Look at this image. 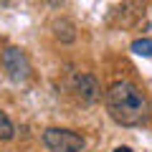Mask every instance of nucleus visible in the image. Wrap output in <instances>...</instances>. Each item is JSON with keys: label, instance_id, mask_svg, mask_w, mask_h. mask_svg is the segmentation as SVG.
I'll return each instance as SVG.
<instances>
[{"label": "nucleus", "instance_id": "obj_2", "mask_svg": "<svg viewBox=\"0 0 152 152\" xmlns=\"http://www.w3.org/2000/svg\"><path fill=\"white\" fill-rule=\"evenodd\" d=\"M43 145L51 152H86V140L81 134L58 127H48L43 132Z\"/></svg>", "mask_w": 152, "mask_h": 152}, {"label": "nucleus", "instance_id": "obj_7", "mask_svg": "<svg viewBox=\"0 0 152 152\" xmlns=\"http://www.w3.org/2000/svg\"><path fill=\"white\" fill-rule=\"evenodd\" d=\"M132 51L137 56H152V38H137V41H132Z\"/></svg>", "mask_w": 152, "mask_h": 152}, {"label": "nucleus", "instance_id": "obj_4", "mask_svg": "<svg viewBox=\"0 0 152 152\" xmlns=\"http://www.w3.org/2000/svg\"><path fill=\"white\" fill-rule=\"evenodd\" d=\"M74 89L79 94V99L86 104H94L99 96H102V89H99V81L91 74H76L74 76Z\"/></svg>", "mask_w": 152, "mask_h": 152}, {"label": "nucleus", "instance_id": "obj_3", "mask_svg": "<svg viewBox=\"0 0 152 152\" xmlns=\"http://www.w3.org/2000/svg\"><path fill=\"white\" fill-rule=\"evenodd\" d=\"M0 64H3V71L8 74L10 81H26L28 76H31V61H28L26 51L15 48V46H10V48L3 51Z\"/></svg>", "mask_w": 152, "mask_h": 152}, {"label": "nucleus", "instance_id": "obj_6", "mask_svg": "<svg viewBox=\"0 0 152 152\" xmlns=\"http://www.w3.org/2000/svg\"><path fill=\"white\" fill-rule=\"evenodd\" d=\"M13 134H15V127H13L10 117H8V114L0 109V140L8 142V140H13Z\"/></svg>", "mask_w": 152, "mask_h": 152}, {"label": "nucleus", "instance_id": "obj_5", "mask_svg": "<svg viewBox=\"0 0 152 152\" xmlns=\"http://www.w3.org/2000/svg\"><path fill=\"white\" fill-rule=\"evenodd\" d=\"M53 36L58 38L61 43H74L76 41V28L71 20H66V18H58V20H53Z\"/></svg>", "mask_w": 152, "mask_h": 152}, {"label": "nucleus", "instance_id": "obj_8", "mask_svg": "<svg viewBox=\"0 0 152 152\" xmlns=\"http://www.w3.org/2000/svg\"><path fill=\"white\" fill-rule=\"evenodd\" d=\"M114 152H132V150H129V147H117Z\"/></svg>", "mask_w": 152, "mask_h": 152}, {"label": "nucleus", "instance_id": "obj_1", "mask_svg": "<svg viewBox=\"0 0 152 152\" xmlns=\"http://www.w3.org/2000/svg\"><path fill=\"white\" fill-rule=\"evenodd\" d=\"M107 109L112 119L122 127H140L150 117V104L145 94L132 81H114L107 89Z\"/></svg>", "mask_w": 152, "mask_h": 152}]
</instances>
